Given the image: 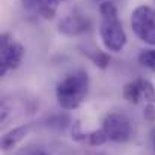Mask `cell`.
<instances>
[{
    "mask_svg": "<svg viewBox=\"0 0 155 155\" xmlns=\"http://www.w3.org/2000/svg\"><path fill=\"white\" fill-rule=\"evenodd\" d=\"M103 131L107 139L116 143H125L133 136V128L130 120L120 113H110L103 122Z\"/></svg>",
    "mask_w": 155,
    "mask_h": 155,
    "instance_id": "5",
    "label": "cell"
},
{
    "mask_svg": "<svg viewBox=\"0 0 155 155\" xmlns=\"http://www.w3.org/2000/svg\"><path fill=\"white\" fill-rule=\"evenodd\" d=\"M86 140L92 146H100V145L105 143L108 139H107V136H105V133H104L103 130H98V131H92L91 134H87Z\"/></svg>",
    "mask_w": 155,
    "mask_h": 155,
    "instance_id": "12",
    "label": "cell"
},
{
    "mask_svg": "<svg viewBox=\"0 0 155 155\" xmlns=\"http://www.w3.org/2000/svg\"><path fill=\"white\" fill-rule=\"evenodd\" d=\"M131 29L134 35L148 45H155V9L140 5L131 12Z\"/></svg>",
    "mask_w": 155,
    "mask_h": 155,
    "instance_id": "3",
    "label": "cell"
},
{
    "mask_svg": "<svg viewBox=\"0 0 155 155\" xmlns=\"http://www.w3.org/2000/svg\"><path fill=\"white\" fill-rule=\"evenodd\" d=\"M87 56L91 57V60L98 66V68H107L108 63H110V56L105 51H101V50H92L89 53L87 51Z\"/></svg>",
    "mask_w": 155,
    "mask_h": 155,
    "instance_id": "11",
    "label": "cell"
},
{
    "mask_svg": "<svg viewBox=\"0 0 155 155\" xmlns=\"http://www.w3.org/2000/svg\"><path fill=\"white\" fill-rule=\"evenodd\" d=\"M124 97L131 104H139L140 101H145L146 105L155 104V87L149 80L137 78L124 87Z\"/></svg>",
    "mask_w": 155,
    "mask_h": 155,
    "instance_id": "6",
    "label": "cell"
},
{
    "mask_svg": "<svg viewBox=\"0 0 155 155\" xmlns=\"http://www.w3.org/2000/svg\"><path fill=\"white\" fill-rule=\"evenodd\" d=\"M89 92V75L80 69L66 75L56 87V97L62 108L74 110L83 103Z\"/></svg>",
    "mask_w": 155,
    "mask_h": 155,
    "instance_id": "2",
    "label": "cell"
},
{
    "mask_svg": "<svg viewBox=\"0 0 155 155\" xmlns=\"http://www.w3.org/2000/svg\"><path fill=\"white\" fill-rule=\"evenodd\" d=\"M65 0H21L24 11L35 18L50 20L56 15L57 8Z\"/></svg>",
    "mask_w": 155,
    "mask_h": 155,
    "instance_id": "8",
    "label": "cell"
},
{
    "mask_svg": "<svg viewBox=\"0 0 155 155\" xmlns=\"http://www.w3.org/2000/svg\"><path fill=\"white\" fill-rule=\"evenodd\" d=\"M151 142H152V146H154V149H155V128H152V131H151Z\"/></svg>",
    "mask_w": 155,
    "mask_h": 155,
    "instance_id": "15",
    "label": "cell"
},
{
    "mask_svg": "<svg viewBox=\"0 0 155 155\" xmlns=\"http://www.w3.org/2000/svg\"><path fill=\"white\" fill-rule=\"evenodd\" d=\"M91 29H92V21L80 12L69 14L59 23V32L63 33L65 36H80L89 33Z\"/></svg>",
    "mask_w": 155,
    "mask_h": 155,
    "instance_id": "7",
    "label": "cell"
},
{
    "mask_svg": "<svg viewBox=\"0 0 155 155\" xmlns=\"http://www.w3.org/2000/svg\"><path fill=\"white\" fill-rule=\"evenodd\" d=\"M23 57H24V47L11 33H2L0 36V74L2 77L17 69Z\"/></svg>",
    "mask_w": 155,
    "mask_h": 155,
    "instance_id": "4",
    "label": "cell"
},
{
    "mask_svg": "<svg viewBox=\"0 0 155 155\" xmlns=\"http://www.w3.org/2000/svg\"><path fill=\"white\" fill-rule=\"evenodd\" d=\"M139 63L143 68L155 71V48H145L139 53Z\"/></svg>",
    "mask_w": 155,
    "mask_h": 155,
    "instance_id": "10",
    "label": "cell"
},
{
    "mask_svg": "<svg viewBox=\"0 0 155 155\" xmlns=\"http://www.w3.org/2000/svg\"><path fill=\"white\" fill-rule=\"evenodd\" d=\"M20 155H50V154L45 152V151H41V149H35V151H26V152H23Z\"/></svg>",
    "mask_w": 155,
    "mask_h": 155,
    "instance_id": "14",
    "label": "cell"
},
{
    "mask_svg": "<svg viewBox=\"0 0 155 155\" xmlns=\"http://www.w3.org/2000/svg\"><path fill=\"white\" fill-rule=\"evenodd\" d=\"M100 14H101L100 36H101L103 45L108 51H120L127 44V33L119 18L116 5L113 2L100 3Z\"/></svg>",
    "mask_w": 155,
    "mask_h": 155,
    "instance_id": "1",
    "label": "cell"
},
{
    "mask_svg": "<svg viewBox=\"0 0 155 155\" xmlns=\"http://www.w3.org/2000/svg\"><path fill=\"white\" fill-rule=\"evenodd\" d=\"M145 117L148 120H155V105L154 104L146 105V108H145Z\"/></svg>",
    "mask_w": 155,
    "mask_h": 155,
    "instance_id": "13",
    "label": "cell"
},
{
    "mask_svg": "<svg viewBox=\"0 0 155 155\" xmlns=\"http://www.w3.org/2000/svg\"><path fill=\"white\" fill-rule=\"evenodd\" d=\"M29 133V127H18L11 130L9 133H6L2 139V149L3 151H9L14 146H17Z\"/></svg>",
    "mask_w": 155,
    "mask_h": 155,
    "instance_id": "9",
    "label": "cell"
}]
</instances>
